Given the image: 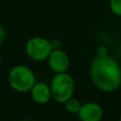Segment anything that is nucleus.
Returning a JSON list of instances; mask_svg holds the SVG:
<instances>
[{
	"label": "nucleus",
	"instance_id": "9",
	"mask_svg": "<svg viewBox=\"0 0 121 121\" xmlns=\"http://www.w3.org/2000/svg\"><path fill=\"white\" fill-rule=\"evenodd\" d=\"M109 8L112 14L121 17V0H110Z\"/></svg>",
	"mask_w": 121,
	"mask_h": 121
},
{
	"label": "nucleus",
	"instance_id": "8",
	"mask_svg": "<svg viewBox=\"0 0 121 121\" xmlns=\"http://www.w3.org/2000/svg\"><path fill=\"white\" fill-rule=\"evenodd\" d=\"M81 105H82V103L78 99H77L75 97H71L64 103V108L67 112L72 113V114H78Z\"/></svg>",
	"mask_w": 121,
	"mask_h": 121
},
{
	"label": "nucleus",
	"instance_id": "7",
	"mask_svg": "<svg viewBox=\"0 0 121 121\" xmlns=\"http://www.w3.org/2000/svg\"><path fill=\"white\" fill-rule=\"evenodd\" d=\"M32 101L39 105H43L49 102L52 98L50 85L44 81H36L29 91Z\"/></svg>",
	"mask_w": 121,
	"mask_h": 121
},
{
	"label": "nucleus",
	"instance_id": "16",
	"mask_svg": "<svg viewBox=\"0 0 121 121\" xmlns=\"http://www.w3.org/2000/svg\"><path fill=\"white\" fill-rule=\"evenodd\" d=\"M120 25H121V17H120Z\"/></svg>",
	"mask_w": 121,
	"mask_h": 121
},
{
	"label": "nucleus",
	"instance_id": "1",
	"mask_svg": "<svg viewBox=\"0 0 121 121\" xmlns=\"http://www.w3.org/2000/svg\"><path fill=\"white\" fill-rule=\"evenodd\" d=\"M90 78L99 91L107 94L113 93L121 86V66L109 55L96 56L91 62Z\"/></svg>",
	"mask_w": 121,
	"mask_h": 121
},
{
	"label": "nucleus",
	"instance_id": "3",
	"mask_svg": "<svg viewBox=\"0 0 121 121\" xmlns=\"http://www.w3.org/2000/svg\"><path fill=\"white\" fill-rule=\"evenodd\" d=\"M49 85L52 98L60 104H64L74 95L76 88L75 80L67 72L55 74L51 78Z\"/></svg>",
	"mask_w": 121,
	"mask_h": 121
},
{
	"label": "nucleus",
	"instance_id": "2",
	"mask_svg": "<svg viewBox=\"0 0 121 121\" xmlns=\"http://www.w3.org/2000/svg\"><path fill=\"white\" fill-rule=\"evenodd\" d=\"M36 81L35 73L30 67L25 64L14 65L8 74L9 85L13 91L19 94L28 93Z\"/></svg>",
	"mask_w": 121,
	"mask_h": 121
},
{
	"label": "nucleus",
	"instance_id": "14",
	"mask_svg": "<svg viewBox=\"0 0 121 121\" xmlns=\"http://www.w3.org/2000/svg\"><path fill=\"white\" fill-rule=\"evenodd\" d=\"M19 121H33V120H30V119H22V120H19Z\"/></svg>",
	"mask_w": 121,
	"mask_h": 121
},
{
	"label": "nucleus",
	"instance_id": "6",
	"mask_svg": "<svg viewBox=\"0 0 121 121\" xmlns=\"http://www.w3.org/2000/svg\"><path fill=\"white\" fill-rule=\"evenodd\" d=\"M78 116L80 121H101L103 109L96 102H86L81 105Z\"/></svg>",
	"mask_w": 121,
	"mask_h": 121
},
{
	"label": "nucleus",
	"instance_id": "11",
	"mask_svg": "<svg viewBox=\"0 0 121 121\" xmlns=\"http://www.w3.org/2000/svg\"><path fill=\"white\" fill-rule=\"evenodd\" d=\"M50 43H51L52 49H60L61 47V42L60 39H52L50 40Z\"/></svg>",
	"mask_w": 121,
	"mask_h": 121
},
{
	"label": "nucleus",
	"instance_id": "5",
	"mask_svg": "<svg viewBox=\"0 0 121 121\" xmlns=\"http://www.w3.org/2000/svg\"><path fill=\"white\" fill-rule=\"evenodd\" d=\"M46 60L50 70L55 74L67 72L70 66V60L68 55L60 48L53 49Z\"/></svg>",
	"mask_w": 121,
	"mask_h": 121
},
{
	"label": "nucleus",
	"instance_id": "15",
	"mask_svg": "<svg viewBox=\"0 0 121 121\" xmlns=\"http://www.w3.org/2000/svg\"><path fill=\"white\" fill-rule=\"evenodd\" d=\"M119 121H121V112H120V115H119Z\"/></svg>",
	"mask_w": 121,
	"mask_h": 121
},
{
	"label": "nucleus",
	"instance_id": "13",
	"mask_svg": "<svg viewBox=\"0 0 121 121\" xmlns=\"http://www.w3.org/2000/svg\"><path fill=\"white\" fill-rule=\"evenodd\" d=\"M2 62H3V59H2V56H1V54H0V67H1V65H2Z\"/></svg>",
	"mask_w": 121,
	"mask_h": 121
},
{
	"label": "nucleus",
	"instance_id": "12",
	"mask_svg": "<svg viewBox=\"0 0 121 121\" xmlns=\"http://www.w3.org/2000/svg\"><path fill=\"white\" fill-rule=\"evenodd\" d=\"M6 40V30L2 25H0V47Z\"/></svg>",
	"mask_w": 121,
	"mask_h": 121
},
{
	"label": "nucleus",
	"instance_id": "10",
	"mask_svg": "<svg viewBox=\"0 0 121 121\" xmlns=\"http://www.w3.org/2000/svg\"><path fill=\"white\" fill-rule=\"evenodd\" d=\"M96 55L98 57H104V56H107L109 55V50H108V47L104 44H100L96 47Z\"/></svg>",
	"mask_w": 121,
	"mask_h": 121
},
{
	"label": "nucleus",
	"instance_id": "4",
	"mask_svg": "<svg viewBox=\"0 0 121 121\" xmlns=\"http://www.w3.org/2000/svg\"><path fill=\"white\" fill-rule=\"evenodd\" d=\"M25 50L30 60L40 62L46 60L53 49L50 40L41 36H34L26 41Z\"/></svg>",
	"mask_w": 121,
	"mask_h": 121
}]
</instances>
